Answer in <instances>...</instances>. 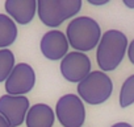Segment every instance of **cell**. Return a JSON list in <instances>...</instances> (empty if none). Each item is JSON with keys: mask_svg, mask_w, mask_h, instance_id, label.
Masks as SVG:
<instances>
[{"mask_svg": "<svg viewBox=\"0 0 134 127\" xmlns=\"http://www.w3.org/2000/svg\"><path fill=\"white\" fill-rule=\"evenodd\" d=\"M112 80L104 72H91L78 85V93L80 98L90 105H101L112 94Z\"/></svg>", "mask_w": 134, "mask_h": 127, "instance_id": "4", "label": "cell"}, {"mask_svg": "<svg viewBox=\"0 0 134 127\" xmlns=\"http://www.w3.org/2000/svg\"><path fill=\"white\" fill-rule=\"evenodd\" d=\"M55 113L63 127H82L86 120L84 105L80 97L74 94H66L59 98Z\"/></svg>", "mask_w": 134, "mask_h": 127, "instance_id": "5", "label": "cell"}, {"mask_svg": "<svg viewBox=\"0 0 134 127\" xmlns=\"http://www.w3.org/2000/svg\"><path fill=\"white\" fill-rule=\"evenodd\" d=\"M69 44L78 52L92 50L101 40V29L96 20L80 16L70 21L66 32Z\"/></svg>", "mask_w": 134, "mask_h": 127, "instance_id": "2", "label": "cell"}, {"mask_svg": "<svg viewBox=\"0 0 134 127\" xmlns=\"http://www.w3.org/2000/svg\"><path fill=\"white\" fill-rule=\"evenodd\" d=\"M60 73L67 81L79 84L91 73V61L82 52L67 53L60 62Z\"/></svg>", "mask_w": 134, "mask_h": 127, "instance_id": "6", "label": "cell"}, {"mask_svg": "<svg viewBox=\"0 0 134 127\" xmlns=\"http://www.w3.org/2000/svg\"><path fill=\"white\" fill-rule=\"evenodd\" d=\"M15 56L9 49H0V82H4L15 69Z\"/></svg>", "mask_w": 134, "mask_h": 127, "instance_id": "13", "label": "cell"}, {"mask_svg": "<svg viewBox=\"0 0 134 127\" xmlns=\"http://www.w3.org/2000/svg\"><path fill=\"white\" fill-rule=\"evenodd\" d=\"M5 11L12 17V20L25 25L33 20L37 12V2L36 0H7Z\"/></svg>", "mask_w": 134, "mask_h": 127, "instance_id": "10", "label": "cell"}, {"mask_svg": "<svg viewBox=\"0 0 134 127\" xmlns=\"http://www.w3.org/2000/svg\"><path fill=\"white\" fill-rule=\"evenodd\" d=\"M90 4H93V6H104L107 3H109V0H88Z\"/></svg>", "mask_w": 134, "mask_h": 127, "instance_id": "16", "label": "cell"}, {"mask_svg": "<svg viewBox=\"0 0 134 127\" xmlns=\"http://www.w3.org/2000/svg\"><path fill=\"white\" fill-rule=\"evenodd\" d=\"M82 8V0H40L37 12L40 20L47 27H58L75 16Z\"/></svg>", "mask_w": 134, "mask_h": 127, "instance_id": "3", "label": "cell"}, {"mask_svg": "<svg viewBox=\"0 0 134 127\" xmlns=\"http://www.w3.org/2000/svg\"><path fill=\"white\" fill-rule=\"evenodd\" d=\"M112 127H133V126L129 124V123H125V122H118V123L113 124Z\"/></svg>", "mask_w": 134, "mask_h": 127, "instance_id": "18", "label": "cell"}, {"mask_svg": "<svg viewBox=\"0 0 134 127\" xmlns=\"http://www.w3.org/2000/svg\"><path fill=\"white\" fill-rule=\"evenodd\" d=\"M124 4L127 8H134V0H124Z\"/></svg>", "mask_w": 134, "mask_h": 127, "instance_id": "19", "label": "cell"}, {"mask_svg": "<svg viewBox=\"0 0 134 127\" xmlns=\"http://www.w3.org/2000/svg\"><path fill=\"white\" fill-rule=\"evenodd\" d=\"M17 38L16 23L7 15L0 13V48L5 49Z\"/></svg>", "mask_w": 134, "mask_h": 127, "instance_id": "12", "label": "cell"}, {"mask_svg": "<svg viewBox=\"0 0 134 127\" xmlns=\"http://www.w3.org/2000/svg\"><path fill=\"white\" fill-rule=\"evenodd\" d=\"M134 103V74L125 80L120 91V105L121 107H127Z\"/></svg>", "mask_w": 134, "mask_h": 127, "instance_id": "14", "label": "cell"}, {"mask_svg": "<svg viewBox=\"0 0 134 127\" xmlns=\"http://www.w3.org/2000/svg\"><path fill=\"white\" fill-rule=\"evenodd\" d=\"M0 127H11L9 126V123L4 119V116H2V115H0Z\"/></svg>", "mask_w": 134, "mask_h": 127, "instance_id": "17", "label": "cell"}, {"mask_svg": "<svg viewBox=\"0 0 134 127\" xmlns=\"http://www.w3.org/2000/svg\"><path fill=\"white\" fill-rule=\"evenodd\" d=\"M127 48V38L122 32L117 29L107 31L97 45L96 58L100 69L103 72L114 70L124 60Z\"/></svg>", "mask_w": 134, "mask_h": 127, "instance_id": "1", "label": "cell"}, {"mask_svg": "<svg viewBox=\"0 0 134 127\" xmlns=\"http://www.w3.org/2000/svg\"><path fill=\"white\" fill-rule=\"evenodd\" d=\"M127 56H129L130 62L134 64V40L129 44V48H127Z\"/></svg>", "mask_w": 134, "mask_h": 127, "instance_id": "15", "label": "cell"}, {"mask_svg": "<svg viewBox=\"0 0 134 127\" xmlns=\"http://www.w3.org/2000/svg\"><path fill=\"white\" fill-rule=\"evenodd\" d=\"M36 74L33 68L25 62H21L15 66L5 81V91L8 95H24L33 89Z\"/></svg>", "mask_w": 134, "mask_h": 127, "instance_id": "8", "label": "cell"}, {"mask_svg": "<svg viewBox=\"0 0 134 127\" xmlns=\"http://www.w3.org/2000/svg\"><path fill=\"white\" fill-rule=\"evenodd\" d=\"M29 111V101L24 95H3L0 97V115L11 127H19L26 119Z\"/></svg>", "mask_w": 134, "mask_h": 127, "instance_id": "7", "label": "cell"}, {"mask_svg": "<svg viewBox=\"0 0 134 127\" xmlns=\"http://www.w3.org/2000/svg\"><path fill=\"white\" fill-rule=\"evenodd\" d=\"M54 111L45 103H37L32 106L26 114L28 127H51L54 124Z\"/></svg>", "mask_w": 134, "mask_h": 127, "instance_id": "11", "label": "cell"}, {"mask_svg": "<svg viewBox=\"0 0 134 127\" xmlns=\"http://www.w3.org/2000/svg\"><path fill=\"white\" fill-rule=\"evenodd\" d=\"M69 45L70 44L67 40V36L60 31L46 32L40 42L42 54L51 61L60 60L62 57L64 58L69 52Z\"/></svg>", "mask_w": 134, "mask_h": 127, "instance_id": "9", "label": "cell"}]
</instances>
